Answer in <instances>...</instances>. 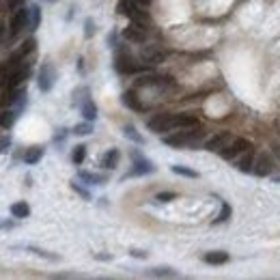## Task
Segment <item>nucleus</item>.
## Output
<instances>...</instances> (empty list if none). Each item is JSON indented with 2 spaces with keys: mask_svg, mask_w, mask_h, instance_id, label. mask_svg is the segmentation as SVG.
Listing matches in <instances>:
<instances>
[{
  "mask_svg": "<svg viewBox=\"0 0 280 280\" xmlns=\"http://www.w3.org/2000/svg\"><path fill=\"white\" fill-rule=\"evenodd\" d=\"M15 112H3V115H0V125H5V127H9L13 121H15Z\"/></svg>",
  "mask_w": 280,
  "mask_h": 280,
  "instance_id": "nucleus-28",
  "label": "nucleus"
},
{
  "mask_svg": "<svg viewBox=\"0 0 280 280\" xmlns=\"http://www.w3.org/2000/svg\"><path fill=\"white\" fill-rule=\"evenodd\" d=\"M71 188H74V190L78 192V194H82L84 198H89V192H86L84 188H80V186H78V183H74V186H71Z\"/></svg>",
  "mask_w": 280,
  "mask_h": 280,
  "instance_id": "nucleus-34",
  "label": "nucleus"
},
{
  "mask_svg": "<svg viewBox=\"0 0 280 280\" xmlns=\"http://www.w3.org/2000/svg\"><path fill=\"white\" fill-rule=\"evenodd\" d=\"M147 276H155V278H175L177 271L171 269V267H155V269H149Z\"/></svg>",
  "mask_w": 280,
  "mask_h": 280,
  "instance_id": "nucleus-18",
  "label": "nucleus"
},
{
  "mask_svg": "<svg viewBox=\"0 0 280 280\" xmlns=\"http://www.w3.org/2000/svg\"><path fill=\"white\" fill-rule=\"evenodd\" d=\"M28 250H30V252H35V254H39V257H45V259H50V261H56V257H54V254L45 252V250H39V248H33V246H30Z\"/></svg>",
  "mask_w": 280,
  "mask_h": 280,
  "instance_id": "nucleus-31",
  "label": "nucleus"
},
{
  "mask_svg": "<svg viewBox=\"0 0 280 280\" xmlns=\"http://www.w3.org/2000/svg\"><path fill=\"white\" fill-rule=\"evenodd\" d=\"M173 173L175 175H181V177H190V179H196L198 177L196 171H190V168H186V166H173Z\"/></svg>",
  "mask_w": 280,
  "mask_h": 280,
  "instance_id": "nucleus-24",
  "label": "nucleus"
},
{
  "mask_svg": "<svg viewBox=\"0 0 280 280\" xmlns=\"http://www.w3.org/2000/svg\"><path fill=\"white\" fill-rule=\"evenodd\" d=\"M13 227H15V222H11V220H0V229H3V231H9Z\"/></svg>",
  "mask_w": 280,
  "mask_h": 280,
  "instance_id": "nucleus-33",
  "label": "nucleus"
},
{
  "mask_svg": "<svg viewBox=\"0 0 280 280\" xmlns=\"http://www.w3.org/2000/svg\"><path fill=\"white\" fill-rule=\"evenodd\" d=\"M117 11L121 13V15H125V18H130L132 22H136V24H142L145 26V22L149 20L145 13H142L138 7H136L132 0H119V5H117Z\"/></svg>",
  "mask_w": 280,
  "mask_h": 280,
  "instance_id": "nucleus-3",
  "label": "nucleus"
},
{
  "mask_svg": "<svg viewBox=\"0 0 280 280\" xmlns=\"http://www.w3.org/2000/svg\"><path fill=\"white\" fill-rule=\"evenodd\" d=\"M41 155H43V149L33 147V149L26 151V155H24V162H26V164H37L39 159H41Z\"/></svg>",
  "mask_w": 280,
  "mask_h": 280,
  "instance_id": "nucleus-20",
  "label": "nucleus"
},
{
  "mask_svg": "<svg viewBox=\"0 0 280 280\" xmlns=\"http://www.w3.org/2000/svg\"><path fill=\"white\" fill-rule=\"evenodd\" d=\"M115 69L119 71V74L127 76V74H136V71L140 69V65H136V61L127 52H119L117 59H115Z\"/></svg>",
  "mask_w": 280,
  "mask_h": 280,
  "instance_id": "nucleus-5",
  "label": "nucleus"
},
{
  "mask_svg": "<svg viewBox=\"0 0 280 280\" xmlns=\"http://www.w3.org/2000/svg\"><path fill=\"white\" fill-rule=\"evenodd\" d=\"M86 157V147L84 145H78L74 149V153H71V159H74V164H82Z\"/></svg>",
  "mask_w": 280,
  "mask_h": 280,
  "instance_id": "nucleus-23",
  "label": "nucleus"
},
{
  "mask_svg": "<svg viewBox=\"0 0 280 280\" xmlns=\"http://www.w3.org/2000/svg\"><path fill=\"white\" fill-rule=\"evenodd\" d=\"M271 166H274V159L269 157V153H261L257 159H254V166H252V173L259 175V177H267Z\"/></svg>",
  "mask_w": 280,
  "mask_h": 280,
  "instance_id": "nucleus-10",
  "label": "nucleus"
},
{
  "mask_svg": "<svg viewBox=\"0 0 280 280\" xmlns=\"http://www.w3.org/2000/svg\"><path fill=\"white\" fill-rule=\"evenodd\" d=\"M91 132H93L91 121H86V123H78V125L74 127V134H76V136H89Z\"/></svg>",
  "mask_w": 280,
  "mask_h": 280,
  "instance_id": "nucleus-26",
  "label": "nucleus"
},
{
  "mask_svg": "<svg viewBox=\"0 0 280 280\" xmlns=\"http://www.w3.org/2000/svg\"><path fill=\"white\" fill-rule=\"evenodd\" d=\"M82 115H84L86 121H95V117H97V106L93 103V99L86 97L82 101Z\"/></svg>",
  "mask_w": 280,
  "mask_h": 280,
  "instance_id": "nucleus-16",
  "label": "nucleus"
},
{
  "mask_svg": "<svg viewBox=\"0 0 280 280\" xmlns=\"http://www.w3.org/2000/svg\"><path fill=\"white\" fill-rule=\"evenodd\" d=\"M123 39H127V41H132V43H145V39H147L145 26H142V24L132 22L130 26L123 30Z\"/></svg>",
  "mask_w": 280,
  "mask_h": 280,
  "instance_id": "nucleus-7",
  "label": "nucleus"
},
{
  "mask_svg": "<svg viewBox=\"0 0 280 280\" xmlns=\"http://www.w3.org/2000/svg\"><path fill=\"white\" fill-rule=\"evenodd\" d=\"M203 138V127H186V132H177L173 136H164V145L168 147H186V145H196V140Z\"/></svg>",
  "mask_w": 280,
  "mask_h": 280,
  "instance_id": "nucleus-1",
  "label": "nucleus"
},
{
  "mask_svg": "<svg viewBox=\"0 0 280 280\" xmlns=\"http://www.w3.org/2000/svg\"><path fill=\"white\" fill-rule=\"evenodd\" d=\"M145 59L151 63V65H157V63H162V61L166 59V54H164V52H147Z\"/></svg>",
  "mask_w": 280,
  "mask_h": 280,
  "instance_id": "nucleus-27",
  "label": "nucleus"
},
{
  "mask_svg": "<svg viewBox=\"0 0 280 280\" xmlns=\"http://www.w3.org/2000/svg\"><path fill=\"white\" fill-rule=\"evenodd\" d=\"M119 157H121V153H119V149H110L106 151V155L101 157V166L108 168V171H112L117 164H119Z\"/></svg>",
  "mask_w": 280,
  "mask_h": 280,
  "instance_id": "nucleus-14",
  "label": "nucleus"
},
{
  "mask_svg": "<svg viewBox=\"0 0 280 280\" xmlns=\"http://www.w3.org/2000/svg\"><path fill=\"white\" fill-rule=\"evenodd\" d=\"M80 179L86 181V183H103L106 181L103 175H93V173H80Z\"/></svg>",
  "mask_w": 280,
  "mask_h": 280,
  "instance_id": "nucleus-25",
  "label": "nucleus"
},
{
  "mask_svg": "<svg viewBox=\"0 0 280 280\" xmlns=\"http://www.w3.org/2000/svg\"><path fill=\"white\" fill-rule=\"evenodd\" d=\"M130 254H132V257H136V259H145L147 257V252H142V250H132Z\"/></svg>",
  "mask_w": 280,
  "mask_h": 280,
  "instance_id": "nucleus-35",
  "label": "nucleus"
},
{
  "mask_svg": "<svg viewBox=\"0 0 280 280\" xmlns=\"http://www.w3.org/2000/svg\"><path fill=\"white\" fill-rule=\"evenodd\" d=\"M121 99H123V103H125L127 108H132V110H136V112H142V103L138 101V97H136L134 91H125Z\"/></svg>",
  "mask_w": 280,
  "mask_h": 280,
  "instance_id": "nucleus-15",
  "label": "nucleus"
},
{
  "mask_svg": "<svg viewBox=\"0 0 280 280\" xmlns=\"http://www.w3.org/2000/svg\"><path fill=\"white\" fill-rule=\"evenodd\" d=\"M155 171V166L147 162V159H142L138 153H134V168H132V173L130 175H147V173H153Z\"/></svg>",
  "mask_w": 280,
  "mask_h": 280,
  "instance_id": "nucleus-11",
  "label": "nucleus"
},
{
  "mask_svg": "<svg viewBox=\"0 0 280 280\" xmlns=\"http://www.w3.org/2000/svg\"><path fill=\"white\" fill-rule=\"evenodd\" d=\"M52 86H54V67L50 63H45V65H41V71H39V89L47 93L52 91Z\"/></svg>",
  "mask_w": 280,
  "mask_h": 280,
  "instance_id": "nucleus-8",
  "label": "nucleus"
},
{
  "mask_svg": "<svg viewBox=\"0 0 280 280\" xmlns=\"http://www.w3.org/2000/svg\"><path fill=\"white\" fill-rule=\"evenodd\" d=\"M95 259H101V261H108V259H112L110 254H95Z\"/></svg>",
  "mask_w": 280,
  "mask_h": 280,
  "instance_id": "nucleus-36",
  "label": "nucleus"
},
{
  "mask_svg": "<svg viewBox=\"0 0 280 280\" xmlns=\"http://www.w3.org/2000/svg\"><path fill=\"white\" fill-rule=\"evenodd\" d=\"M140 5H151V0H138Z\"/></svg>",
  "mask_w": 280,
  "mask_h": 280,
  "instance_id": "nucleus-38",
  "label": "nucleus"
},
{
  "mask_svg": "<svg viewBox=\"0 0 280 280\" xmlns=\"http://www.w3.org/2000/svg\"><path fill=\"white\" fill-rule=\"evenodd\" d=\"M28 15H30V11H26L24 7L13 13L11 24H9V33H11V35H18L20 30H22L24 26H26V24H30V22H28Z\"/></svg>",
  "mask_w": 280,
  "mask_h": 280,
  "instance_id": "nucleus-9",
  "label": "nucleus"
},
{
  "mask_svg": "<svg viewBox=\"0 0 280 280\" xmlns=\"http://www.w3.org/2000/svg\"><path fill=\"white\" fill-rule=\"evenodd\" d=\"M203 261L209 263V265H222V263L229 261V252H222V250H218V252H207L205 257H203Z\"/></svg>",
  "mask_w": 280,
  "mask_h": 280,
  "instance_id": "nucleus-13",
  "label": "nucleus"
},
{
  "mask_svg": "<svg viewBox=\"0 0 280 280\" xmlns=\"http://www.w3.org/2000/svg\"><path fill=\"white\" fill-rule=\"evenodd\" d=\"M173 125L175 127H196L198 125V119L194 117V115H175V119H173Z\"/></svg>",
  "mask_w": 280,
  "mask_h": 280,
  "instance_id": "nucleus-12",
  "label": "nucleus"
},
{
  "mask_svg": "<svg viewBox=\"0 0 280 280\" xmlns=\"http://www.w3.org/2000/svg\"><path fill=\"white\" fill-rule=\"evenodd\" d=\"M233 140V136H231V132H218L215 136H211L209 140L205 142V149L211 151V153H220V151L229 145V142Z\"/></svg>",
  "mask_w": 280,
  "mask_h": 280,
  "instance_id": "nucleus-6",
  "label": "nucleus"
},
{
  "mask_svg": "<svg viewBox=\"0 0 280 280\" xmlns=\"http://www.w3.org/2000/svg\"><path fill=\"white\" fill-rule=\"evenodd\" d=\"M229 215H231V207H229L227 203H224V205H222V211H220V215H218V218H215V220H213V224H220V222H227V220H229Z\"/></svg>",
  "mask_w": 280,
  "mask_h": 280,
  "instance_id": "nucleus-29",
  "label": "nucleus"
},
{
  "mask_svg": "<svg viewBox=\"0 0 280 280\" xmlns=\"http://www.w3.org/2000/svg\"><path fill=\"white\" fill-rule=\"evenodd\" d=\"M252 166H254L252 153H250V151H246V153H244V157L237 162V168H239V171H242V173H250V171H252Z\"/></svg>",
  "mask_w": 280,
  "mask_h": 280,
  "instance_id": "nucleus-19",
  "label": "nucleus"
},
{
  "mask_svg": "<svg viewBox=\"0 0 280 280\" xmlns=\"http://www.w3.org/2000/svg\"><path fill=\"white\" fill-rule=\"evenodd\" d=\"M93 33H95V24H93V20H86L84 22V35L86 37H93Z\"/></svg>",
  "mask_w": 280,
  "mask_h": 280,
  "instance_id": "nucleus-32",
  "label": "nucleus"
},
{
  "mask_svg": "<svg viewBox=\"0 0 280 280\" xmlns=\"http://www.w3.org/2000/svg\"><path fill=\"white\" fill-rule=\"evenodd\" d=\"M11 215H13V218H28V215H30V207L24 201L13 203L11 205Z\"/></svg>",
  "mask_w": 280,
  "mask_h": 280,
  "instance_id": "nucleus-17",
  "label": "nucleus"
},
{
  "mask_svg": "<svg viewBox=\"0 0 280 280\" xmlns=\"http://www.w3.org/2000/svg\"><path fill=\"white\" fill-rule=\"evenodd\" d=\"M39 22H41V9L35 5V7H30V30H35L37 26H39Z\"/></svg>",
  "mask_w": 280,
  "mask_h": 280,
  "instance_id": "nucleus-22",
  "label": "nucleus"
},
{
  "mask_svg": "<svg viewBox=\"0 0 280 280\" xmlns=\"http://www.w3.org/2000/svg\"><path fill=\"white\" fill-rule=\"evenodd\" d=\"M155 198H157L159 203H168V201H175V198H177V194H175V192H159Z\"/></svg>",
  "mask_w": 280,
  "mask_h": 280,
  "instance_id": "nucleus-30",
  "label": "nucleus"
},
{
  "mask_svg": "<svg viewBox=\"0 0 280 280\" xmlns=\"http://www.w3.org/2000/svg\"><path fill=\"white\" fill-rule=\"evenodd\" d=\"M250 149H252V142L248 140V138H235V140H231L229 145L220 151V155L224 159H235V157L244 155L246 151H250Z\"/></svg>",
  "mask_w": 280,
  "mask_h": 280,
  "instance_id": "nucleus-2",
  "label": "nucleus"
},
{
  "mask_svg": "<svg viewBox=\"0 0 280 280\" xmlns=\"http://www.w3.org/2000/svg\"><path fill=\"white\" fill-rule=\"evenodd\" d=\"M173 119H175V115L162 112V115L151 117L149 121H147V125H149V130H151V132H157V134H162V132H171V130H175Z\"/></svg>",
  "mask_w": 280,
  "mask_h": 280,
  "instance_id": "nucleus-4",
  "label": "nucleus"
},
{
  "mask_svg": "<svg viewBox=\"0 0 280 280\" xmlns=\"http://www.w3.org/2000/svg\"><path fill=\"white\" fill-rule=\"evenodd\" d=\"M123 134H125L130 140H134L136 145H142V142H145V138H142V136H140L138 132H136V127H134V125H125V127H123Z\"/></svg>",
  "mask_w": 280,
  "mask_h": 280,
  "instance_id": "nucleus-21",
  "label": "nucleus"
},
{
  "mask_svg": "<svg viewBox=\"0 0 280 280\" xmlns=\"http://www.w3.org/2000/svg\"><path fill=\"white\" fill-rule=\"evenodd\" d=\"M22 3H24V0H9L11 7H18V5H22Z\"/></svg>",
  "mask_w": 280,
  "mask_h": 280,
  "instance_id": "nucleus-37",
  "label": "nucleus"
}]
</instances>
